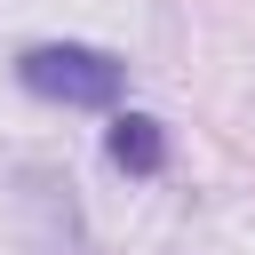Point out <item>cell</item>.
<instances>
[{
  "instance_id": "obj_2",
  "label": "cell",
  "mask_w": 255,
  "mask_h": 255,
  "mask_svg": "<svg viewBox=\"0 0 255 255\" xmlns=\"http://www.w3.org/2000/svg\"><path fill=\"white\" fill-rule=\"evenodd\" d=\"M112 159H120L128 175H159V167H167V135H159V120L120 112V120H112Z\"/></svg>"
},
{
  "instance_id": "obj_1",
  "label": "cell",
  "mask_w": 255,
  "mask_h": 255,
  "mask_svg": "<svg viewBox=\"0 0 255 255\" xmlns=\"http://www.w3.org/2000/svg\"><path fill=\"white\" fill-rule=\"evenodd\" d=\"M16 72H24L32 96H48V104H80V112L120 104V88H128V64H112L104 48H80V40H40V48H24Z\"/></svg>"
}]
</instances>
